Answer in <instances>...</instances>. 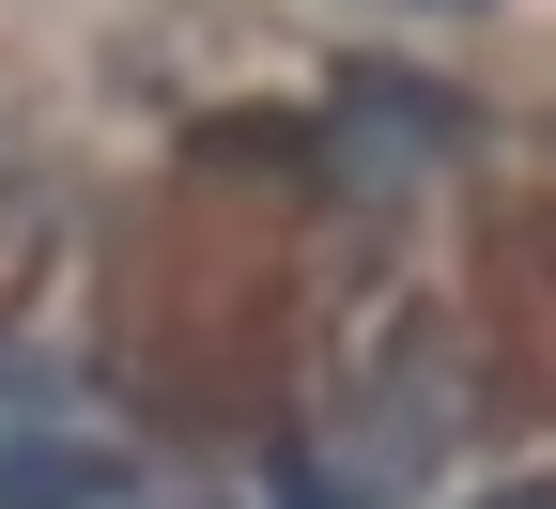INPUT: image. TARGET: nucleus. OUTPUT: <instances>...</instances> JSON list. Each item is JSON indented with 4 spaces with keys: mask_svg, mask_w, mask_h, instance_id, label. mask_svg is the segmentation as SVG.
<instances>
[{
    "mask_svg": "<svg viewBox=\"0 0 556 509\" xmlns=\"http://www.w3.org/2000/svg\"><path fill=\"white\" fill-rule=\"evenodd\" d=\"M201 155H232V170H248V155H263V170H309V124H201Z\"/></svg>",
    "mask_w": 556,
    "mask_h": 509,
    "instance_id": "obj_2",
    "label": "nucleus"
},
{
    "mask_svg": "<svg viewBox=\"0 0 556 509\" xmlns=\"http://www.w3.org/2000/svg\"><path fill=\"white\" fill-rule=\"evenodd\" d=\"M433 16H479V0H433Z\"/></svg>",
    "mask_w": 556,
    "mask_h": 509,
    "instance_id": "obj_4",
    "label": "nucleus"
},
{
    "mask_svg": "<svg viewBox=\"0 0 556 509\" xmlns=\"http://www.w3.org/2000/svg\"><path fill=\"white\" fill-rule=\"evenodd\" d=\"M495 509H556V479H526V494H495Z\"/></svg>",
    "mask_w": 556,
    "mask_h": 509,
    "instance_id": "obj_3",
    "label": "nucleus"
},
{
    "mask_svg": "<svg viewBox=\"0 0 556 509\" xmlns=\"http://www.w3.org/2000/svg\"><path fill=\"white\" fill-rule=\"evenodd\" d=\"M124 463L109 448H0V509H109Z\"/></svg>",
    "mask_w": 556,
    "mask_h": 509,
    "instance_id": "obj_1",
    "label": "nucleus"
}]
</instances>
